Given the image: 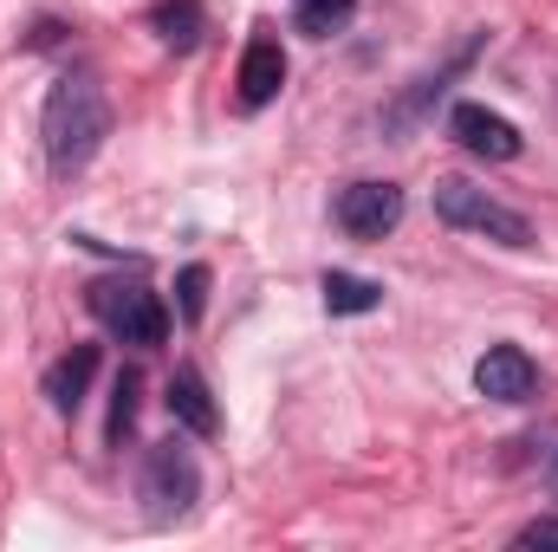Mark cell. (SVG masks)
I'll return each instance as SVG.
<instances>
[{"label": "cell", "instance_id": "cell-1", "mask_svg": "<svg viewBox=\"0 0 558 552\" xmlns=\"http://www.w3.org/2000/svg\"><path fill=\"white\" fill-rule=\"evenodd\" d=\"M39 137H46V163L59 182H72L111 137V98L92 72H65L52 92H46V118H39Z\"/></svg>", "mask_w": 558, "mask_h": 552}, {"label": "cell", "instance_id": "cell-2", "mask_svg": "<svg viewBox=\"0 0 558 552\" xmlns=\"http://www.w3.org/2000/svg\"><path fill=\"white\" fill-rule=\"evenodd\" d=\"M435 215H441L448 228L487 235V241H500V248H533V241H539L520 208H507L500 195H487V189H474V182H461V176H441V182H435Z\"/></svg>", "mask_w": 558, "mask_h": 552}, {"label": "cell", "instance_id": "cell-3", "mask_svg": "<svg viewBox=\"0 0 558 552\" xmlns=\"http://www.w3.org/2000/svg\"><path fill=\"white\" fill-rule=\"evenodd\" d=\"M92 312L105 319V332L111 338H124V345H162L169 338V312H162V299L149 292V286H124V279H98L92 286Z\"/></svg>", "mask_w": 558, "mask_h": 552}, {"label": "cell", "instance_id": "cell-4", "mask_svg": "<svg viewBox=\"0 0 558 552\" xmlns=\"http://www.w3.org/2000/svg\"><path fill=\"white\" fill-rule=\"evenodd\" d=\"M195 501H202V468H195V455H189L175 435L156 442V448L143 455V507H149V520H182Z\"/></svg>", "mask_w": 558, "mask_h": 552}, {"label": "cell", "instance_id": "cell-5", "mask_svg": "<svg viewBox=\"0 0 558 552\" xmlns=\"http://www.w3.org/2000/svg\"><path fill=\"white\" fill-rule=\"evenodd\" d=\"M403 221V189L397 182H351L338 195V228L351 241H384Z\"/></svg>", "mask_w": 558, "mask_h": 552}, {"label": "cell", "instance_id": "cell-6", "mask_svg": "<svg viewBox=\"0 0 558 552\" xmlns=\"http://www.w3.org/2000/svg\"><path fill=\"white\" fill-rule=\"evenodd\" d=\"M474 391L494 404H526L539 391V364L520 345H487V358L474 364Z\"/></svg>", "mask_w": 558, "mask_h": 552}, {"label": "cell", "instance_id": "cell-7", "mask_svg": "<svg viewBox=\"0 0 558 552\" xmlns=\"http://www.w3.org/2000/svg\"><path fill=\"white\" fill-rule=\"evenodd\" d=\"M448 137L461 149H474V156H487V163H513L520 156V131L500 111H487V105H454L448 111Z\"/></svg>", "mask_w": 558, "mask_h": 552}, {"label": "cell", "instance_id": "cell-8", "mask_svg": "<svg viewBox=\"0 0 558 552\" xmlns=\"http://www.w3.org/2000/svg\"><path fill=\"white\" fill-rule=\"evenodd\" d=\"M92 377H98V345H72V351L46 371V404H52L59 416H78Z\"/></svg>", "mask_w": 558, "mask_h": 552}, {"label": "cell", "instance_id": "cell-9", "mask_svg": "<svg viewBox=\"0 0 558 552\" xmlns=\"http://www.w3.org/2000/svg\"><path fill=\"white\" fill-rule=\"evenodd\" d=\"M279 85H286V52H279V39H254L247 52H241V105L247 111H260V105H274Z\"/></svg>", "mask_w": 558, "mask_h": 552}, {"label": "cell", "instance_id": "cell-10", "mask_svg": "<svg viewBox=\"0 0 558 552\" xmlns=\"http://www.w3.org/2000/svg\"><path fill=\"white\" fill-rule=\"evenodd\" d=\"M162 404H169V416H175L189 435H215V429H221V410H215V397H208L202 371H175V377H169V391H162Z\"/></svg>", "mask_w": 558, "mask_h": 552}, {"label": "cell", "instance_id": "cell-11", "mask_svg": "<svg viewBox=\"0 0 558 552\" xmlns=\"http://www.w3.org/2000/svg\"><path fill=\"white\" fill-rule=\"evenodd\" d=\"M318 292H325V312H338V319H351V312H377L384 305V286L364 274H325L318 279Z\"/></svg>", "mask_w": 558, "mask_h": 552}, {"label": "cell", "instance_id": "cell-12", "mask_svg": "<svg viewBox=\"0 0 558 552\" xmlns=\"http://www.w3.org/2000/svg\"><path fill=\"white\" fill-rule=\"evenodd\" d=\"M149 26H156V39H162L169 52H189V46L202 39V0H162V7L149 13Z\"/></svg>", "mask_w": 558, "mask_h": 552}, {"label": "cell", "instance_id": "cell-13", "mask_svg": "<svg viewBox=\"0 0 558 552\" xmlns=\"http://www.w3.org/2000/svg\"><path fill=\"white\" fill-rule=\"evenodd\" d=\"M351 13H357V0H299V33L331 39V33L351 26Z\"/></svg>", "mask_w": 558, "mask_h": 552}, {"label": "cell", "instance_id": "cell-14", "mask_svg": "<svg viewBox=\"0 0 558 552\" xmlns=\"http://www.w3.org/2000/svg\"><path fill=\"white\" fill-rule=\"evenodd\" d=\"M137 397H143V377H137V371H118V384H111V422H105L111 448L137 429Z\"/></svg>", "mask_w": 558, "mask_h": 552}, {"label": "cell", "instance_id": "cell-15", "mask_svg": "<svg viewBox=\"0 0 558 552\" xmlns=\"http://www.w3.org/2000/svg\"><path fill=\"white\" fill-rule=\"evenodd\" d=\"M175 305H182V319H202V305H208V267H182L175 274Z\"/></svg>", "mask_w": 558, "mask_h": 552}, {"label": "cell", "instance_id": "cell-16", "mask_svg": "<svg viewBox=\"0 0 558 552\" xmlns=\"http://www.w3.org/2000/svg\"><path fill=\"white\" fill-rule=\"evenodd\" d=\"M513 547H558V514H539L513 533Z\"/></svg>", "mask_w": 558, "mask_h": 552}, {"label": "cell", "instance_id": "cell-17", "mask_svg": "<svg viewBox=\"0 0 558 552\" xmlns=\"http://www.w3.org/2000/svg\"><path fill=\"white\" fill-rule=\"evenodd\" d=\"M553 494H558V461H553Z\"/></svg>", "mask_w": 558, "mask_h": 552}]
</instances>
